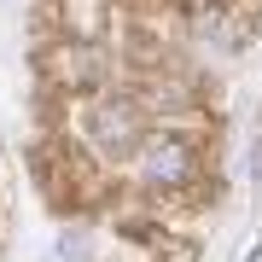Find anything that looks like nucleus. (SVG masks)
<instances>
[{
	"mask_svg": "<svg viewBox=\"0 0 262 262\" xmlns=\"http://www.w3.org/2000/svg\"><path fill=\"white\" fill-rule=\"evenodd\" d=\"M88 134H94V146L111 151V158H128V151L140 146V122H134V111L117 105V99H99L94 111H88Z\"/></svg>",
	"mask_w": 262,
	"mask_h": 262,
	"instance_id": "f257e3e1",
	"label": "nucleus"
},
{
	"mask_svg": "<svg viewBox=\"0 0 262 262\" xmlns=\"http://www.w3.org/2000/svg\"><path fill=\"white\" fill-rule=\"evenodd\" d=\"M187 169H192V158H187V146H181V140H158V146L140 158L146 187H181V181H187Z\"/></svg>",
	"mask_w": 262,
	"mask_h": 262,
	"instance_id": "f03ea898",
	"label": "nucleus"
},
{
	"mask_svg": "<svg viewBox=\"0 0 262 262\" xmlns=\"http://www.w3.org/2000/svg\"><path fill=\"white\" fill-rule=\"evenodd\" d=\"M245 262H262V245H256V251H251V256H245Z\"/></svg>",
	"mask_w": 262,
	"mask_h": 262,
	"instance_id": "7ed1b4c3",
	"label": "nucleus"
},
{
	"mask_svg": "<svg viewBox=\"0 0 262 262\" xmlns=\"http://www.w3.org/2000/svg\"><path fill=\"white\" fill-rule=\"evenodd\" d=\"M256 175H262V146H256Z\"/></svg>",
	"mask_w": 262,
	"mask_h": 262,
	"instance_id": "20e7f679",
	"label": "nucleus"
}]
</instances>
